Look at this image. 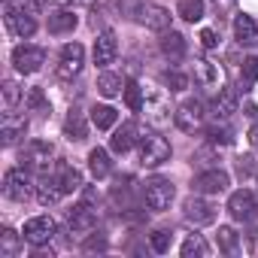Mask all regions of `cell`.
<instances>
[{"instance_id": "16", "label": "cell", "mask_w": 258, "mask_h": 258, "mask_svg": "<svg viewBox=\"0 0 258 258\" xmlns=\"http://www.w3.org/2000/svg\"><path fill=\"white\" fill-rule=\"evenodd\" d=\"M213 118L216 121H228L234 112H237V91H231V88H222L219 94H216V100H213Z\"/></svg>"}, {"instance_id": "15", "label": "cell", "mask_w": 258, "mask_h": 258, "mask_svg": "<svg viewBox=\"0 0 258 258\" xmlns=\"http://www.w3.org/2000/svg\"><path fill=\"white\" fill-rule=\"evenodd\" d=\"M67 225H70L73 234H85V231H91L97 225V216H94V210L88 204H79V207H73L67 213Z\"/></svg>"}, {"instance_id": "10", "label": "cell", "mask_w": 258, "mask_h": 258, "mask_svg": "<svg viewBox=\"0 0 258 258\" xmlns=\"http://www.w3.org/2000/svg\"><path fill=\"white\" fill-rule=\"evenodd\" d=\"M55 237V222L49 216H37V219H28L25 222V240L31 246H43Z\"/></svg>"}, {"instance_id": "40", "label": "cell", "mask_w": 258, "mask_h": 258, "mask_svg": "<svg viewBox=\"0 0 258 258\" xmlns=\"http://www.w3.org/2000/svg\"><path fill=\"white\" fill-rule=\"evenodd\" d=\"M94 249H100V252H103V249H106V240H103V237H94V240H88V243H85V252H94Z\"/></svg>"}, {"instance_id": "31", "label": "cell", "mask_w": 258, "mask_h": 258, "mask_svg": "<svg viewBox=\"0 0 258 258\" xmlns=\"http://www.w3.org/2000/svg\"><path fill=\"white\" fill-rule=\"evenodd\" d=\"M255 82H258V58H246L243 70H240V85H243V91H249Z\"/></svg>"}, {"instance_id": "13", "label": "cell", "mask_w": 258, "mask_h": 258, "mask_svg": "<svg viewBox=\"0 0 258 258\" xmlns=\"http://www.w3.org/2000/svg\"><path fill=\"white\" fill-rule=\"evenodd\" d=\"M191 188L201 191V195H219V191L228 188V173H225V170H204V173L191 182Z\"/></svg>"}, {"instance_id": "5", "label": "cell", "mask_w": 258, "mask_h": 258, "mask_svg": "<svg viewBox=\"0 0 258 258\" xmlns=\"http://www.w3.org/2000/svg\"><path fill=\"white\" fill-rule=\"evenodd\" d=\"M49 161H52V146L43 143V140H31L22 152V167L28 170H49Z\"/></svg>"}, {"instance_id": "9", "label": "cell", "mask_w": 258, "mask_h": 258, "mask_svg": "<svg viewBox=\"0 0 258 258\" xmlns=\"http://www.w3.org/2000/svg\"><path fill=\"white\" fill-rule=\"evenodd\" d=\"M134 13H137V22L146 25L149 31H167L170 28V13L158 4H140Z\"/></svg>"}, {"instance_id": "38", "label": "cell", "mask_w": 258, "mask_h": 258, "mask_svg": "<svg viewBox=\"0 0 258 258\" xmlns=\"http://www.w3.org/2000/svg\"><path fill=\"white\" fill-rule=\"evenodd\" d=\"M201 46H204V49H216V46H219V37H216V31L204 28V31H201Z\"/></svg>"}, {"instance_id": "2", "label": "cell", "mask_w": 258, "mask_h": 258, "mask_svg": "<svg viewBox=\"0 0 258 258\" xmlns=\"http://www.w3.org/2000/svg\"><path fill=\"white\" fill-rule=\"evenodd\" d=\"M146 207L149 210H155V213H161V210H167L170 204H173V182L170 179H164V176H155V179H149L146 182Z\"/></svg>"}, {"instance_id": "28", "label": "cell", "mask_w": 258, "mask_h": 258, "mask_svg": "<svg viewBox=\"0 0 258 258\" xmlns=\"http://www.w3.org/2000/svg\"><path fill=\"white\" fill-rule=\"evenodd\" d=\"M207 252H210V246H207V240H204L201 234H191V237L182 243V258H195V255L204 258Z\"/></svg>"}, {"instance_id": "6", "label": "cell", "mask_w": 258, "mask_h": 258, "mask_svg": "<svg viewBox=\"0 0 258 258\" xmlns=\"http://www.w3.org/2000/svg\"><path fill=\"white\" fill-rule=\"evenodd\" d=\"M4 191H7V198H13V201H25V198H31V191H34V185H31V173H28L25 167L7 170V176H4Z\"/></svg>"}, {"instance_id": "20", "label": "cell", "mask_w": 258, "mask_h": 258, "mask_svg": "<svg viewBox=\"0 0 258 258\" xmlns=\"http://www.w3.org/2000/svg\"><path fill=\"white\" fill-rule=\"evenodd\" d=\"M234 37H237L240 46H255V43H258V28H255V22H252L249 16H237V19H234Z\"/></svg>"}, {"instance_id": "12", "label": "cell", "mask_w": 258, "mask_h": 258, "mask_svg": "<svg viewBox=\"0 0 258 258\" xmlns=\"http://www.w3.org/2000/svg\"><path fill=\"white\" fill-rule=\"evenodd\" d=\"M115 55H118L115 34H112V31L97 34V40H94V64H97V67H106V64L115 61Z\"/></svg>"}, {"instance_id": "27", "label": "cell", "mask_w": 258, "mask_h": 258, "mask_svg": "<svg viewBox=\"0 0 258 258\" xmlns=\"http://www.w3.org/2000/svg\"><path fill=\"white\" fill-rule=\"evenodd\" d=\"M195 76L201 85H219V67H213L210 61H195Z\"/></svg>"}, {"instance_id": "26", "label": "cell", "mask_w": 258, "mask_h": 258, "mask_svg": "<svg viewBox=\"0 0 258 258\" xmlns=\"http://www.w3.org/2000/svg\"><path fill=\"white\" fill-rule=\"evenodd\" d=\"M115 118H118V112L112 106H94L91 109V121H94L97 131H109V127L115 124Z\"/></svg>"}, {"instance_id": "29", "label": "cell", "mask_w": 258, "mask_h": 258, "mask_svg": "<svg viewBox=\"0 0 258 258\" xmlns=\"http://www.w3.org/2000/svg\"><path fill=\"white\" fill-rule=\"evenodd\" d=\"M19 252V234L13 228H4L0 231V258H13Z\"/></svg>"}, {"instance_id": "7", "label": "cell", "mask_w": 258, "mask_h": 258, "mask_svg": "<svg viewBox=\"0 0 258 258\" xmlns=\"http://www.w3.org/2000/svg\"><path fill=\"white\" fill-rule=\"evenodd\" d=\"M255 210H258V201H255V195L246 191V188H240V191H234V195L228 198V213H231V219H237V222H252V219H255Z\"/></svg>"}, {"instance_id": "32", "label": "cell", "mask_w": 258, "mask_h": 258, "mask_svg": "<svg viewBox=\"0 0 258 258\" xmlns=\"http://www.w3.org/2000/svg\"><path fill=\"white\" fill-rule=\"evenodd\" d=\"M124 103H127V109H131V112H140L143 109V91H140L137 82H124Z\"/></svg>"}, {"instance_id": "11", "label": "cell", "mask_w": 258, "mask_h": 258, "mask_svg": "<svg viewBox=\"0 0 258 258\" xmlns=\"http://www.w3.org/2000/svg\"><path fill=\"white\" fill-rule=\"evenodd\" d=\"M134 143H140V127H137V121H121V127L109 137V149L112 152H127Z\"/></svg>"}, {"instance_id": "25", "label": "cell", "mask_w": 258, "mask_h": 258, "mask_svg": "<svg viewBox=\"0 0 258 258\" xmlns=\"http://www.w3.org/2000/svg\"><path fill=\"white\" fill-rule=\"evenodd\" d=\"M58 182H61L64 195H67V191L82 188V176H79V170H76V167H70V164H58Z\"/></svg>"}, {"instance_id": "3", "label": "cell", "mask_w": 258, "mask_h": 258, "mask_svg": "<svg viewBox=\"0 0 258 258\" xmlns=\"http://www.w3.org/2000/svg\"><path fill=\"white\" fill-rule=\"evenodd\" d=\"M13 64H16V70L19 73H37L43 64H46V49H40V46H16L13 49Z\"/></svg>"}, {"instance_id": "8", "label": "cell", "mask_w": 258, "mask_h": 258, "mask_svg": "<svg viewBox=\"0 0 258 258\" xmlns=\"http://www.w3.org/2000/svg\"><path fill=\"white\" fill-rule=\"evenodd\" d=\"M85 64V49L79 43H67L61 49V61H58V76L61 79H73Z\"/></svg>"}, {"instance_id": "30", "label": "cell", "mask_w": 258, "mask_h": 258, "mask_svg": "<svg viewBox=\"0 0 258 258\" xmlns=\"http://www.w3.org/2000/svg\"><path fill=\"white\" fill-rule=\"evenodd\" d=\"M179 16L185 22H201L204 19V0H179Z\"/></svg>"}, {"instance_id": "4", "label": "cell", "mask_w": 258, "mask_h": 258, "mask_svg": "<svg viewBox=\"0 0 258 258\" xmlns=\"http://www.w3.org/2000/svg\"><path fill=\"white\" fill-rule=\"evenodd\" d=\"M176 127L179 131H185V134H195L198 127L204 124V103L201 100H185V103H179V109H176Z\"/></svg>"}, {"instance_id": "37", "label": "cell", "mask_w": 258, "mask_h": 258, "mask_svg": "<svg viewBox=\"0 0 258 258\" xmlns=\"http://www.w3.org/2000/svg\"><path fill=\"white\" fill-rule=\"evenodd\" d=\"M170 240H173L170 231H155V234H152V249H155V252H167V249H170Z\"/></svg>"}, {"instance_id": "21", "label": "cell", "mask_w": 258, "mask_h": 258, "mask_svg": "<svg viewBox=\"0 0 258 258\" xmlns=\"http://www.w3.org/2000/svg\"><path fill=\"white\" fill-rule=\"evenodd\" d=\"M161 52H164V58H170V61H182V58H185V37L176 34V31L164 34V37H161Z\"/></svg>"}, {"instance_id": "34", "label": "cell", "mask_w": 258, "mask_h": 258, "mask_svg": "<svg viewBox=\"0 0 258 258\" xmlns=\"http://www.w3.org/2000/svg\"><path fill=\"white\" fill-rule=\"evenodd\" d=\"M207 140H210V143H222V146H228L234 137H231V127H225V124H213V127H207Z\"/></svg>"}, {"instance_id": "1", "label": "cell", "mask_w": 258, "mask_h": 258, "mask_svg": "<svg viewBox=\"0 0 258 258\" xmlns=\"http://www.w3.org/2000/svg\"><path fill=\"white\" fill-rule=\"evenodd\" d=\"M164 161H170V143L155 131L140 134V164L143 167H158Z\"/></svg>"}, {"instance_id": "35", "label": "cell", "mask_w": 258, "mask_h": 258, "mask_svg": "<svg viewBox=\"0 0 258 258\" xmlns=\"http://www.w3.org/2000/svg\"><path fill=\"white\" fill-rule=\"evenodd\" d=\"M219 249L222 252H234L237 249V231L234 228H219Z\"/></svg>"}, {"instance_id": "17", "label": "cell", "mask_w": 258, "mask_h": 258, "mask_svg": "<svg viewBox=\"0 0 258 258\" xmlns=\"http://www.w3.org/2000/svg\"><path fill=\"white\" fill-rule=\"evenodd\" d=\"M185 219L195 222V225H210V222L216 219V213H213V207H210L207 201L188 198V201H185Z\"/></svg>"}, {"instance_id": "36", "label": "cell", "mask_w": 258, "mask_h": 258, "mask_svg": "<svg viewBox=\"0 0 258 258\" xmlns=\"http://www.w3.org/2000/svg\"><path fill=\"white\" fill-rule=\"evenodd\" d=\"M164 82L170 85V91H185V88H188V79H185L179 70H167V73H164Z\"/></svg>"}, {"instance_id": "39", "label": "cell", "mask_w": 258, "mask_h": 258, "mask_svg": "<svg viewBox=\"0 0 258 258\" xmlns=\"http://www.w3.org/2000/svg\"><path fill=\"white\" fill-rule=\"evenodd\" d=\"M4 97H7V106H16V100H19V85H16V82H7V85H4Z\"/></svg>"}, {"instance_id": "41", "label": "cell", "mask_w": 258, "mask_h": 258, "mask_svg": "<svg viewBox=\"0 0 258 258\" xmlns=\"http://www.w3.org/2000/svg\"><path fill=\"white\" fill-rule=\"evenodd\" d=\"M249 143H252V146L258 149V124H255V127H252V131H249Z\"/></svg>"}, {"instance_id": "22", "label": "cell", "mask_w": 258, "mask_h": 258, "mask_svg": "<svg viewBox=\"0 0 258 258\" xmlns=\"http://www.w3.org/2000/svg\"><path fill=\"white\" fill-rule=\"evenodd\" d=\"M88 167H91L94 179H103V176H109L112 164H109V155H106V149H91V152H88Z\"/></svg>"}, {"instance_id": "24", "label": "cell", "mask_w": 258, "mask_h": 258, "mask_svg": "<svg viewBox=\"0 0 258 258\" xmlns=\"http://www.w3.org/2000/svg\"><path fill=\"white\" fill-rule=\"evenodd\" d=\"M97 91H100L103 97H118V94L124 91V82H121V76H115V73H100Z\"/></svg>"}, {"instance_id": "23", "label": "cell", "mask_w": 258, "mask_h": 258, "mask_svg": "<svg viewBox=\"0 0 258 258\" xmlns=\"http://www.w3.org/2000/svg\"><path fill=\"white\" fill-rule=\"evenodd\" d=\"M73 28H76V16H73L70 10H58V13L49 16V31H52V34H67V31H73Z\"/></svg>"}, {"instance_id": "19", "label": "cell", "mask_w": 258, "mask_h": 258, "mask_svg": "<svg viewBox=\"0 0 258 258\" xmlns=\"http://www.w3.org/2000/svg\"><path fill=\"white\" fill-rule=\"evenodd\" d=\"M61 195H64V188H61L58 176H43V179H40V185H37V201H40L43 207L58 204V201H61Z\"/></svg>"}, {"instance_id": "14", "label": "cell", "mask_w": 258, "mask_h": 258, "mask_svg": "<svg viewBox=\"0 0 258 258\" xmlns=\"http://www.w3.org/2000/svg\"><path fill=\"white\" fill-rule=\"evenodd\" d=\"M7 25H10V31H13L16 37H31V34L37 31V22H34L25 10H19V7H13V4H7Z\"/></svg>"}, {"instance_id": "33", "label": "cell", "mask_w": 258, "mask_h": 258, "mask_svg": "<svg viewBox=\"0 0 258 258\" xmlns=\"http://www.w3.org/2000/svg\"><path fill=\"white\" fill-rule=\"evenodd\" d=\"M25 131H28V124H25V121H19V124L7 121V124H4V146H16L19 137H25Z\"/></svg>"}, {"instance_id": "18", "label": "cell", "mask_w": 258, "mask_h": 258, "mask_svg": "<svg viewBox=\"0 0 258 258\" xmlns=\"http://www.w3.org/2000/svg\"><path fill=\"white\" fill-rule=\"evenodd\" d=\"M64 134H67V140H76V143H82V140L88 137V124H85V115H82L76 106L67 112V121H64Z\"/></svg>"}]
</instances>
